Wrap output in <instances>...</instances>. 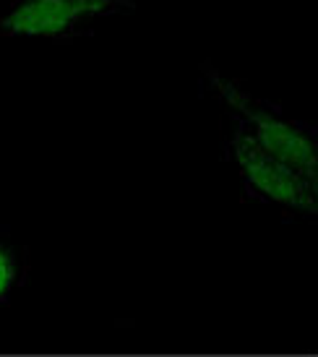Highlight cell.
Returning a JSON list of instances; mask_svg holds the SVG:
<instances>
[{"label": "cell", "mask_w": 318, "mask_h": 357, "mask_svg": "<svg viewBox=\"0 0 318 357\" xmlns=\"http://www.w3.org/2000/svg\"><path fill=\"white\" fill-rule=\"evenodd\" d=\"M204 76L211 94L222 102L232 120L259 144L261 149L282 159L298 172L318 180V141L316 130L282 112L279 105L256 97L243 84L225 76L211 63H204Z\"/></svg>", "instance_id": "1"}, {"label": "cell", "mask_w": 318, "mask_h": 357, "mask_svg": "<svg viewBox=\"0 0 318 357\" xmlns=\"http://www.w3.org/2000/svg\"><path fill=\"white\" fill-rule=\"evenodd\" d=\"M130 8V0H10L0 13V37L73 40Z\"/></svg>", "instance_id": "3"}, {"label": "cell", "mask_w": 318, "mask_h": 357, "mask_svg": "<svg viewBox=\"0 0 318 357\" xmlns=\"http://www.w3.org/2000/svg\"><path fill=\"white\" fill-rule=\"evenodd\" d=\"M227 154L238 169L245 196L282 208L287 214L316 217L318 180L303 175L266 149H261L235 120L227 130Z\"/></svg>", "instance_id": "2"}, {"label": "cell", "mask_w": 318, "mask_h": 357, "mask_svg": "<svg viewBox=\"0 0 318 357\" xmlns=\"http://www.w3.org/2000/svg\"><path fill=\"white\" fill-rule=\"evenodd\" d=\"M29 277L26 250L16 248L10 240L0 238V305L16 292Z\"/></svg>", "instance_id": "4"}]
</instances>
